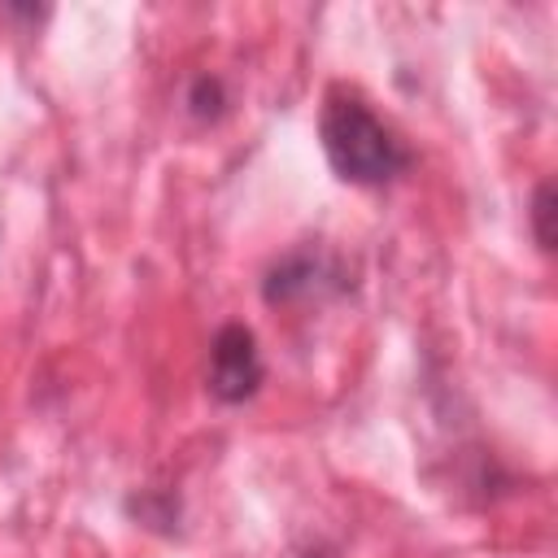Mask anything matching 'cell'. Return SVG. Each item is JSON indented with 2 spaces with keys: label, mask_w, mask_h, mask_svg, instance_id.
I'll return each mask as SVG.
<instances>
[{
  "label": "cell",
  "mask_w": 558,
  "mask_h": 558,
  "mask_svg": "<svg viewBox=\"0 0 558 558\" xmlns=\"http://www.w3.org/2000/svg\"><path fill=\"white\" fill-rule=\"evenodd\" d=\"M318 140L331 170L357 187H384L410 166V148L401 144V135L371 109V100L357 87L344 83L327 87L323 96Z\"/></svg>",
  "instance_id": "6da1fadb"
},
{
  "label": "cell",
  "mask_w": 558,
  "mask_h": 558,
  "mask_svg": "<svg viewBox=\"0 0 558 558\" xmlns=\"http://www.w3.org/2000/svg\"><path fill=\"white\" fill-rule=\"evenodd\" d=\"M262 379H266V362L257 336L244 323L218 327L209 344V392L227 405H240L262 388Z\"/></svg>",
  "instance_id": "7a4b0ae2"
},
{
  "label": "cell",
  "mask_w": 558,
  "mask_h": 558,
  "mask_svg": "<svg viewBox=\"0 0 558 558\" xmlns=\"http://www.w3.org/2000/svg\"><path fill=\"white\" fill-rule=\"evenodd\" d=\"M323 275H327V270H323V257L296 253V257H288L283 266L270 270V279H266V301L279 305V301H292V296H310Z\"/></svg>",
  "instance_id": "3957f363"
},
{
  "label": "cell",
  "mask_w": 558,
  "mask_h": 558,
  "mask_svg": "<svg viewBox=\"0 0 558 558\" xmlns=\"http://www.w3.org/2000/svg\"><path fill=\"white\" fill-rule=\"evenodd\" d=\"M187 109H192V118H201V122H214V118L227 109V87H222V78H214V74H201V78L187 87Z\"/></svg>",
  "instance_id": "277c9868"
},
{
  "label": "cell",
  "mask_w": 558,
  "mask_h": 558,
  "mask_svg": "<svg viewBox=\"0 0 558 558\" xmlns=\"http://www.w3.org/2000/svg\"><path fill=\"white\" fill-rule=\"evenodd\" d=\"M527 218H532V235H536L541 253H554V183H549V179H545V183H536Z\"/></svg>",
  "instance_id": "5b68a950"
},
{
  "label": "cell",
  "mask_w": 558,
  "mask_h": 558,
  "mask_svg": "<svg viewBox=\"0 0 558 558\" xmlns=\"http://www.w3.org/2000/svg\"><path fill=\"white\" fill-rule=\"evenodd\" d=\"M131 514H140L148 527H161V532H174V519H179V506L174 497H161V493H140L131 497Z\"/></svg>",
  "instance_id": "8992f818"
},
{
  "label": "cell",
  "mask_w": 558,
  "mask_h": 558,
  "mask_svg": "<svg viewBox=\"0 0 558 558\" xmlns=\"http://www.w3.org/2000/svg\"><path fill=\"white\" fill-rule=\"evenodd\" d=\"M305 558H327V554H305Z\"/></svg>",
  "instance_id": "52a82bcc"
}]
</instances>
